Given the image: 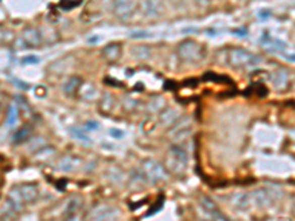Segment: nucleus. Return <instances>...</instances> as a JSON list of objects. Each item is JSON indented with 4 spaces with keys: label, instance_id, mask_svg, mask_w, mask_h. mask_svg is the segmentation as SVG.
I'll list each match as a JSON object with an SVG mask.
<instances>
[{
    "label": "nucleus",
    "instance_id": "nucleus-1",
    "mask_svg": "<svg viewBox=\"0 0 295 221\" xmlns=\"http://www.w3.org/2000/svg\"><path fill=\"white\" fill-rule=\"evenodd\" d=\"M188 164H189V157L186 154V151L177 144H173L170 149H168V154H167V158H165V170L167 173L170 171L171 174H176V176H182L186 168H188Z\"/></svg>",
    "mask_w": 295,
    "mask_h": 221
},
{
    "label": "nucleus",
    "instance_id": "nucleus-2",
    "mask_svg": "<svg viewBox=\"0 0 295 221\" xmlns=\"http://www.w3.org/2000/svg\"><path fill=\"white\" fill-rule=\"evenodd\" d=\"M177 55L185 62H201L205 58V49L195 40H185L177 46Z\"/></svg>",
    "mask_w": 295,
    "mask_h": 221
},
{
    "label": "nucleus",
    "instance_id": "nucleus-3",
    "mask_svg": "<svg viewBox=\"0 0 295 221\" xmlns=\"http://www.w3.org/2000/svg\"><path fill=\"white\" fill-rule=\"evenodd\" d=\"M260 62H261L260 56L248 52L247 49L235 47V49H229V52H227V63L235 66V68L254 66Z\"/></svg>",
    "mask_w": 295,
    "mask_h": 221
},
{
    "label": "nucleus",
    "instance_id": "nucleus-4",
    "mask_svg": "<svg viewBox=\"0 0 295 221\" xmlns=\"http://www.w3.org/2000/svg\"><path fill=\"white\" fill-rule=\"evenodd\" d=\"M142 170H143L145 179L149 183H161V181L168 180V173H167L165 167L161 162L155 161V160L143 161Z\"/></svg>",
    "mask_w": 295,
    "mask_h": 221
},
{
    "label": "nucleus",
    "instance_id": "nucleus-5",
    "mask_svg": "<svg viewBox=\"0 0 295 221\" xmlns=\"http://www.w3.org/2000/svg\"><path fill=\"white\" fill-rule=\"evenodd\" d=\"M191 133H192V120L186 117V118H180L174 125L170 127L168 136L173 141L180 143V141L186 140L191 136Z\"/></svg>",
    "mask_w": 295,
    "mask_h": 221
},
{
    "label": "nucleus",
    "instance_id": "nucleus-6",
    "mask_svg": "<svg viewBox=\"0 0 295 221\" xmlns=\"http://www.w3.org/2000/svg\"><path fill=\"white\" fill-rule=\"evenodd\" d=\"M112 9H114V14L120 20L129 21L135 15V12L138 11V3L132 2V0H118L114 3Z\"/></svg>",
    "mask_w": 295,
    "mask_h": 221
},
{
    "label": "nucleus",
    "instance_id": "nucleus-7",
    "mask_svg": "<svg viewBox=\"0 0 295 221\" xmlns=\"http://www.w3.org/2000/svg\"><path fill=\"white\" fill-rule=\"evenodd\" d=\"M17 187H18V192H20L21 198H22V201H24L25 205L37 201V198H39L40 195V190L36 184H33V183H24V184L17 186Z\"/></svg>",
    "mask_w": 295,
    "mask_h": 221
},
{
    "label": "nucleus",
    "instance_id": "nucleus-8",
    "mask_svg": "<svg viewBox=\"0 0 295 221\" xmlns=\"http://www.w3.org/2000/svg\"><path fill=\"white\" fill-rule=\"evenodd\" d=\"M114 217H115V209L108 205H102V206H96L89 214L87 221H112Z\"/></svg>",
    "mask_w": 295,
    "mask_h": 221
},
{
    "label": "nucleus",
    "instance_id": "nucleus-9",
    "mask_svg": "<svg viewBox=\"0 0 295 221\" xmlns=\"http://www.w3.org/2000/svg\"><path fill=\"white\" fill-rule=\"evenodd\" d=\"M21 40L24 41V44L27 47H39L43 43V37H41L40 30L34 28V27H27L22 33Z\"/></svg>",
    "mask_w": 295,
    "mask_h": 221
},
{
    "label": "nucleus",
    "instance_id": "nucleus-10",
    "mask_svg": "<svg viewBox=\"0 0 295 221\" xmlns=\"http://www.w3.org/2000/svg\"><path fill=\"white\" fill-rule=\"evenodd\" d=\"M273 201L275 199L269 189H257L251 193V202H254L258 208H269Z\"/></svg>",
    "mask_w": 295,
    "mask_h": 221
},
{
    "label": "nucleus",
    "instance_id": "nucleus-11",
    "mask_svg": "<svg viewBox=\"0 0 295 221\" xmlns=\"http://www.w3.org/2000/svg\"><path fill=\"white\" fill-rule=\"evenodd\" d=\"M81 165V160L76 155H65L56 164V168L62 173H73Z\"/></svg>",
    "mask_w": 295,
    "mask_h": 221
},
{
    "label": "nucleus",
    "instance_id": "nucleus-12",
    "mask_svg": "<svg viewBox=\"0 0 295 221\" xmlns=\"http://www.w3.org/2000/svg\"><path fill=\"white\" fill-rule=\"evenodd\" d=\"M273 87L277 92H285L289 87V72L286 69H277L270 76Z\"/></svg>",
    "mask_w": 295,
    "mask_h": 221
},
{
    "label": "nucleus",
    "instance_id": "nucleus-13",
    "mask_svg": "<svg viewBox=\"0 0 295 221\" xmlns=\"http://www.w3.org/2000/svg\"><path fill=\"white\" fill-rule=\"evenodd\" d=\"M140 8L143 11V17L149 18V20L161 17L162 12H164V6L159 2H143L140 5Z\"/></svg>",
    "mask_w": 295,
    "mask_h": 221
},
{
    "label": "nucleus",
    "instance_id": "nucleus-14",
    "mask_svg": "<svg viewBox=\"0 0 295 221\" xmlns=\"http://www.w3.org/2000/svg\"><path fill=\"white\" fill-rule=\"evenodd\" d=\"M77 95H79L83 101H87V102L96 101V99L99 98L98 87H96L93 83H81V86H80Z\"/></svg>",
    "mask_w": 295,
    "mask_h": 221
},
{
    "label": "nucleus",
    "instance_id": "nucleus-15",
    "mask_svg": "<svg viewBox=\"0 0 295 221\" xmlns=\"http://www.w3.org/2000/svg\"><path fill=\"white\" fill-rule=\"evenodd\" d=\"M180 120V111L177 108H165L159 114V124L162 127H171Z\"/></svg>",
    "mask_w": 295,
    "mask_h": 221
},
{
    "label": "nucleus",
    "instance_id": "nucleus-16",
    "mask_svg": "<svg viewBox=\"0 0 295 221\" xmlns=\"http://www.w3.org/2000/svg\"><path fill=\"white\" fill-rule=\"evenodd\" d=\"M230 202L232 205L235 206L236 209L239 211H247L251 208V195L247 193V192H238V193H233L232 198H230Z\"/></svg>",
    "mask_w": 295,
    "mask_h": 221
},
{
    "label": "nucleus",
    "instance_id": "nucleus-17",
    "mask_svg": "<svg viewBox=\"0 0 295 221\" xmlns=\"http://www.w3.org/2000/svg\"><path fill=\"white\" fill-rule=\"evenodd\" d=\"M121 53H123V49H121V44L118 43H109L102 49V56L108 62H117L121 58Z\"/></svg>",
    "mask_w": 295,
    "mask_h": 221
},
{
    "label": "nucleus",
    "instance_id": "nucleus-18",
    "mask_svg": "<svg viewBox=\"0 0 295 221\" xmlns=\"http://www.w3.org/2000/svg\"><path fill=\"white\" fill-rule=\"evenodd\" d=\"M115 96L111 93H105L100 99H99V112H102L103 115H109L114 108H115Z\"/></svg>",
    "mask_w": 295,
    "mask_h": 221
},
{
    "label": "nucleus",
    "instance_id": "nucleus-19",
    "mask_svg": "<svg viewBox=\"0 0 295 221\" xmlns=\"http://www.w3.org/2000/svg\"><path fill=\"white\" fill-rule=\"evenodd\" d=\"M11 206H14L18 212H22L24 211V208H25V203L22 201V198H21L20 192H18V187L15 186V187H12L9 192H8V196H6V201Z\"/></svg>",
    "mask_w": 295,
    "mask_h": 221
},
{
    "label": "nucleus",
    "instance_id": "nucleus-20",
    "mask_svg": "<svg viewBox=\"0 0 295 221\" xmlns=\"http://www.w3.org/2000/svg\"><path fill=\"white\" fill-rule=\"evenodd\" d=\"M167 108V101L162 96H154L146 103V111L149 114H161Z\"/></svg>",
    "mask_w": 295,
    "mask_h": 221
},
{
    "label": "nucleus",
    "instance_id": "nucleus-21",
    "mask_svg": "<svg viewBox=\"0 0 295 221\" xmlns=\"http://www.w3.org/2000/svg\"><path fill=\"white\" fill-rule=\"evenodd\" d=\"M130 55H132V58H135L136 60H148L151 59V56H152V49L149 46L139 44V46L132 47Z\"/></svg>",
    "mask_w": 295,
    "mask_h": 221
},
{
    "label": "nucleus",
    "instance_id": "nucleus-22",
    "mask_svg": "<svg viewBox=\"0 0 295 221\" xmlns=\"http://www.w3.org/2000/svg\"><path fill=\"white\" fill-rule=\"evenodd\" d=\"M20 214L21 212H18L14 206L5 202L0 209V221H17L20 218Z\"/></svg>",
    "mask_w": 295,
    "mask_h": 221
},
{
    "label": "nucleus",
    "instance_id": "nucleus-23",
    "mask_svg": "<svg viewBox=\"0 0 295 221\" xmlns=\"http://www.w3.org/2000/svg\"><path fill=\"white\" fill-rule=\"evenodd\" d=\"M81 79L80 77H70L68 80L64 83L62 86V90L67 96H74L77 92H79L80 86H81Z\"/></svg>",
    "mask_w": 295,
    "mask_h": 221
},
{
    "label": "nucleus",
    "instance_id": "nucleus-24",
    "mask_svg": "<svg viewBox=\"0 0 295 221\" xmlns=\"http://www.w3.org/2000/svg\"><path fill=\"white\" fill-rule=\"evenodd\" d=\"M55 155H56V149H55V148H52V146H44V148H41L40 151L36 152L34 160L37 162H41V164H46V162L50 161Z\"/></svg>",
    "mask_w": 295,
    "mask_h": 221
},
{
    "label": "nucleus",
    "instance_id": "nucleus-25",
    "mask_svg": "<svg viewBox=\"0 0 295 221\" xmlns=\"http://www.w3.org/2000/svg\"><path fill=\"white\" fill-rule=\"evenodd\" d=\"M81 206H83V202H81V198L79 196H74L71 198L68 202H65V206H64V215L68 217L71 214H76L81 211Z\"/></svg>",
    "mask_w": 295,
    "mask_h": 221
},
{
    "label": "nucleus",
    "instance_id": "nucleus-26",
    "mask_svg": "<svg viewBox=\"0 0 295 221\" xmlns=\"http://www.w3.org/2000/svg\"><path fill=\"white\" fill-rule=\"evenodd\" d=\"M44 146H47L44 137L37 136V137H31V139L28 140V151H31V152H37V151H40V149L44 148Z\"/></svg>",
    "mask_w": 295,
    "mask_h": 221
},
{
    "label": "nucleus",
    "instance_id": "nucleus-27",
    "mask_svg": "<svg viewBox=\"0 0 295 221\" xmlns=\"http://www.w3.org/2000/svg\"><path fill=\"white\" fill-rule=\"evenodd\" d=\"M30 134H31V127H28V125L22 127L20 131L14 136V143H22V141H25L30 137Z\"/></svg>",
    "mask_w": 295,
    "mask_h": 221
},
{
    "label": "nucleus",
    "instance_id": "nucleus-28",
    "mask_svg": "<svg viewBox=\"0 0 295 221\" xmlns=\"http://www.w3.org/2000/svg\"><path fill=\"white\" fill-rule=\"evenodd\" d=\"M106 174H108L109 180L114 181V183H121L123 179H124V174H123V171L118 167H111Z\"/></svg>",
    "mask_w": 295,
    "mask_h": 221
},
{
    "label": "nucleus",
    "instance_id": "nucleus-29",
    "mask_svg": "<svg viewBox=\"0 0 295 221\" xmlns=\"http://www.w3.org/2000/svg\"><path fill=\"white\" fill-rule=\"evenodd\" d=\"M148 183V180L145 179V176L143 174H140V173H133L132 174V179H130V184L133 186V187H136V189H140V187H143L145 184Z\"/></svg>",
    "mask_w": 295,
    "mask_h": 221
},
{
    "label": "nucleus",
    "instance_id": "nucleus-30",
    "mask_svg": "<svg viewBox=\"0 0 295 221\" xmlns=\"http://www.w3.org/2000/svg\"><path fill=\"white\" fill-rule=\"evenodd\" d=\"M201 205H202V208H204V211H205L207 214H210V212H213V211H216L217 209L216 203L211 201L210 198H207V196H202V198H201Z\"/></svg>",
    "mask_w": 295,
    "mask_h": 221
},
{
    "label": "nucleus",
    "instance_id": "nucleus-31",
    "mask_svg": "<svg viewBox=\"0 0 295 221\" xmlns=\"http://www.w3.org/2000/svg\"><path fill=\"white\" fill-rule=\"evenodd\" d=\"M0 41L3 44H12L15 41V34L11 30H3L0 31Z\"/></svg>",
    "mask_w": 295,
    "mask_h": 221
},
{
    "label": "nucleus",
    "instance_id": "nucleus-32",
    "mask_svg": "<svg viewBox=\"0 0 295 221\" xmlns=\"http://www.w3.org/2000/svg\"><path fill=\"white\" fill-rule=\"evenodd\" d=\"M81 5V2H76V0H70V2H61L59 3V8L64 9V11H71L74 8H79Z\"/></svg>",
    "mask_w": 295,
    "mask_h": 221
},
{
    "label": "nucleus",
    "instance_id": "nucleus-33",
    "mask_svg": "<svg viewBox=\"0 0 295 221\" xmlns=\"http://www.w3.org/2000/svg\"><path fill=\"white\" fill-rule=\"evenodd\" d=\"M71 134H73V137H76V139H79V140L90 141V139H89V136L86 134V131H83V130H79V128H73V130H71Z\"/></svg>",
    "mask_w": 295,
    "mask_h": 221
},
{
    "label": "nucleus",
    "instance_id": "nucleus-34",
    "mask_svg": "<svg viewBox=\"0 0 295 221\" xmlns=\"http://www.w3.org/2000/svg\"><path fill=\"white\" fill-rule=\"evenodd\" d=\"M208 215H210V218H211L213 221H232L230 218H227V217H226L224 214H221V212H220L218 209H216V211H213V212H210Z\"/></svg>",
    "mask_w": 295,
    "mask_h": 221
},
{
    "label": "nucleus",
    "instance_id": "nucleus-35",
    "mask_svg": "<svg viewBox=\"0 0 295 221\" xmlns=\"http://www.w3.org/2000/svg\"><path fill=\"white\" fill-rule=\"evenodd\" d=\"M123 105H124V108H126L127 111H132V109H135V108L138 106V101H135L133 98H126V99L123 101Z\"/></svg>",
    "mask_w": 295,
    "mask_h": 221
},
{
    "label": "nucleus",
    "instance_id": "nucleus-36",
    "mask_svg": "<svg viewBox=\"0 0 295 221\" xmlns=\"http://www.w3.org/2000/svg\"><path fill=\"white\" fill-rule=\"evenodd\" d=\"M155 124H157L155 121L149 118V120H146L145 122H143V124H142V128H143V131H146V133H151V131L155 128Z\"/></svg>",
    "mask_w": 295,
    "mask_h": 221
},
{
    "label": "nucleus",
    "instance_id": "nucleus-37",
    "mask_svg": "<svg viewBox=\"0 0 295 221\" xmlns=\"http://www.w3.org/2000/svg\"><path fill=\"white\" fill-rule=\"evenodd\" d=\"M18 112H20V109H18V108L11 106V109H9V125H12V124L15 122V118L18 117Z\"/></svg>",
    "mask_w": 295,
    "mask_h": 221
},
{
    "label": "nucleus",
    "instance_id": "nucleus-38",
    "mask_svg": "<svg viewBox=\"0 0 295 221\" xmlns=\"http://www.w3.org/2000/svg\"><path fill=\"white\" fill-rule=\"evenodd\" d=\"M64 221H84V214L79 211V212H76V214H71V215H68V217H65V220Z\"/></svg>",
    "mask_w": 295,
    "mask_h": 221
},
{
    "label": "nucleus",
    "instance_id": "nucleus-39",
    "mask_svg": "<svg viewBox=\"0 0 295 221\" xmlns=\"http://www.w3.org/2000/svg\"><path fill=\"white\" fill-rule=\"evenodd\" d=\"M149 36H151V34L146 33V31H133V33L130 34L132 39H148Z\"/></svg>",
    "mask_w": 295,
    "mask_h": 221
},
{
    "label": "nucleus",
    "instance_id": "nucleus-40",
    "mask_svg": "<svg viewBox=\"0 0 295 221\" xmlns=\"http://www.w3.org/2000/svg\"><path fill=\"white\" fill-rule=\"evenodd\" d=\"M109 134H111L112 137H115V139H121V137L124 136V131L120 130V128H111V130H109Z\"/></svg>",
    "mask_w": 295,
    "mask_h": 221
},
{
    "label": "nucleus",
    "instance_id": "nucleus-41",
    "mask_svg": "<svg viewBox=\"0 0 295 221\" xmlns=\"http://www.w3.org/2000/svg\"><path fill=\"white\" fill-rule=\"evenodd\" d=\"M39 60H40L39 56H34V55L22 58V62H24V63H39Z\"/></svg>",
    "mask_w": 295,
    "mask_h": 221
},
{
    "label": "nucleus",
    "instance_id": "nucleus-42",
    "mask_svg": "<svg viewBox=\"0 0 295 221\" xmlns=\"http://www.w3.org/2000/svg\"><path fill=\"white\" fill-rule=\"evenodd\" d=\"M46 87L44 86H39L37 89H36V95H37V98H44L46 96Z\"/></svg>",
    "mask_w": 295,
    "mask_h": 221
},
{
    "label": "nucleus",
    "instance_id": "nucleus-43",
    "mask_svg": "<svg viewBox=\"0 0 295 221\" xmlns=\"http://www.w3.org/2000/svg\"><path fill=\"white\" fill-rule=\"evenodd\" d=\"M100 40V37H99V36H93V39H89V43H96V41H99Z\"/></svg>",
    "mask_w": 295,
    "mask_h": 221
},
{
    "label": "nucleus",
    "instance_id": "nucleus-44",
    "mask_svg": "<svg viewBox=\"0 0 295 221\" xmlns=\"http://www.w3.org/2000/svg\"><path fill=\"white\" fill-rule=\"evenodd\" d=\"M86 125H87V127H98V124H96V122H87Z\"/></svg>",
    "mask_w": 295,
    "mask_h": 221
}]
</instances>
